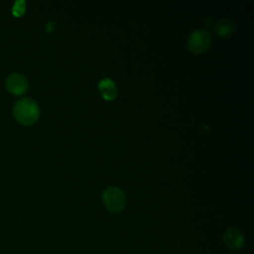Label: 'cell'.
Wrapping results in <instances>:
<instances>
[{"label":"cell","instance_id":"4","mask_svg":"<svg viewBox=\"0 0 254 254\" xmlns=\"http://www.w3.org/2000/svg\"><path fill=\"white\" fill-rule=\"evenodd\" d=\"M29 83L27 78L20 73H12L6 79V88L7 90L15 95H23L28 90Z\"/></svg>","mask_w":254,"mask_h":254},{"label":"cell","instance_id":"6","mask_svg":"<svg viewBox=\"0 0 254 254\" xmlns=\"http://www.w3.org/2000/svg\"><path fill=\"white\" fill-rule=\"evenodd\" d=\"M236 30L235 23L228 18H221L214 24V32L220 38H228Z\"/></svg>","mask_w":254,"mask_h":254},{"label":"cell","instance_id":"8","mask_svg":"<svg viewBox=\"0 0 254 254\" xmlns=\"http://www.w3.org/2000/svg\"><path fill=\"white\" fill-rule=\"evenodd\" d=\"M24 12H25V2L24 1H17L15 3V5L13 6L12 13L16 17H21Z\"/></svg>","mask_w":254,"mask_h":254},{"label":"cell","instance_id":"2","mask_svg":"<svg viewBox=\"0 0 254 254\" xmlns=\"http://www.w3.org/2000/svg\"><path fill=\"white\" fill-rule=\"evenodd\" d=\"M102 201L108 211L112 213H119L125 208L126 196L120 188L110 186L103 190Z\"/></svg>","mask_w":254,"mask_h":254},{"label":"cell","instance_id":"1","mask_svg":"<svg viewBox=\"0 0 254 254\" xmlns=\"http://www.w3.org/2000/svg\"><path fill=\"white\" fill-rule=\"evenodd\" d=\"M13 113L16 120L22 125H32L40 116V108L32 98L23 97L15 103Z\"/></svg>","mask_w":254,"mask_h":254},{"label":"cell","instance_id":"7","mask_svg":"<svg viewBox=\"0 0 254 254\" xmlns=\"http://www.w3.org/2000/svg\"><path fill=\"white\" fill-rule=\"evenodd\" d=\"M98 88L101 93V96L105 100H113L117 96L116 84L110 78H102L98 82Z\"/></svg>","mask_w":254,"mask_h":254},{"label":"cell","instance_id":"3","mask_svg":"<svg viewBox=\"0 0 254 254\" xmlns=\"http://www.w3.org/2000/svg\"><path fill=\"white\" fill-rule=\"evenodd\" d=\"M212 44V35L206 29H197L188 38L187 46L192 54H202L206 52Z\"/></svg>","mask_w":254,"mask_h":254},{"label":"cell","instance_id":"9","mask_svg":"<svg viewBox=\"0 0 254 254\" xmlns=\"http://www.w3.org/2000/svg\"><path fill=\"white\" fill-rule=\"evenodd\" d=\"M210 22H211V18H205L204 19V25L205 26H209Z\"/></svg>","mask_w":254,"mask_h":254},{"label":"cell","instance_id":"5","mask_svg":"<svg viewBox=\"0 0 254 254\" xmlns=\"http://www.w3.org/2000/svg\"><path fill=\"white\" fill-rule=\"evenodd\" d=\"M222 240L229 249L237 250L244 243V235L240 229L236 227H229L224 231Z\"/></svg>","mask_w":254,"mask_h":254}]
</instances>
